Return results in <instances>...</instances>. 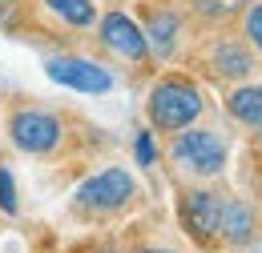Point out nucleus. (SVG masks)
<instances>
[{
	"label": "nucleus",
	"instance_id": "nucleus-9",
	"mask_svg": "<svg viewBox=\"0 0 262 253\" xmlns=\"http://www.w3.org/2000/svg\"><path fill=\"white\" fill-rule=\"evenodd\" d=\"M141 32H145V40H149V48H154L158 57H173L178 36H182V16L169 12V8H154Z\"/></svg>",
	"mask_w": 262,
	"mask_h": 253
},
{
	"label": "nucleus",
	"instance_id": "nucleus-15",
	"mask_svg": "<svg viewBox=\"0 0 262 253\" xmlns=\"http://www.w3.org/2000/svg\"><path fill=\"white\" fill-rule=\"evenodd\" d=\"M242 32H246V40H250L254 48H262V4H250V8H246Z\"/></svg>",
	"mask_w": 262,
	"mask_h": 253
},
{
	"label": "nucleus",
	"instance_id": "nucleus-6",
	"mask_svg": "<svg viewBox=\"0 0 262 253\" xmlns=\"http://www.w3.org/2000/svg\"><path fill=\"white\" fill-rule=\"evenodd\" d=\"M97 40H101V48H109L117 61L145 64V57H149V40H145L141 24L133 16H125V12H105V16H97Z\"/></svg>",
	"mask_w": 262,
	"mask_h": 253
},
{
	"label": "nucleus",
	"instance_id": "nucleus-13",
	"mask_svg": "<svg viewBox=\"0 0 262 253\" xmlns=\"http://www.w3.org/2000/svg\"><path fill=\"white\" fill-rule=\"evenodd\" d=\"M254 0H194V12L202 20H210V24H222L230 16H238L242 8H250Z\"/></svg>",
	"mask_w": 262,
	"mask_h": 253
},
{
	"label": "nucleus",
	"instance_id": "nucleus-14",
	"mask_svg": "<svg viewBox=\"0 0 262 253\" xmlns=\"http://www.w3.org/2000/svg\"><path fill=\"white\" fill-rule=\"evenodd\" d=\"M0 209H4L8 217L20 209V205H16V181H12V169H8L4 161H0Z\"/></svg>",
	"mask_w": 262,
	"mask_h": 253
},
{
	"label": "nucleus",
	"instance_id": "nucleus-8",
	"mask_svg": "<svg viewBox=\"0 0 262 253\" xmlns=\"http://www.w3.org/2000/svg\"><path fill=\"white\" fill-rule=\"evenodd\" d=\"M206 68H210L214 77H222V81H242V77L254 72V57H250L246 44H238V40H230V36H218V40L206 48Z\"/></svg>",
	"mask_w": 262,
	"mask_h": 253
},
{
	"label": "nucleus",
	"instance_id": "nucleus-2",
	"mask_svg": "<svg viewBox=\"0 0 262 253\" xmlns=\"http://www.w3.org/2000/svg\"><path fill=\"white\" fill-rule=\"evenodd\" d=\"M169 161L178 173L198 177V181H210L226 169V141L214 133V129H182L169 145Z\"/></svg>",
	"mask_w": 262,
	"mask_h": 253
},
{
	"label": "nucleus",
	"instance_id": "nucleus-3",
	"mask_svg": "<svg viewBox=\"0 0 262 253\" xmlns=\"http://www.w3.org/2000/svg\"><path fill=\"white\" fill-rule=\"evenodd\" d=\"M133 201H137V181L121 165H109L77 189V213L81 217H109V213L129 209Z\"/></svg>",
	"mask_w": 262,
	"mask_h": 253
},
{
	"label": "nucleus",
	"instance_id": "nucleus-5",
	"mask_svg": "<svg viewBox=\"0 0 262 253\" xmlns=\"http://www.w3.org/2000/svg\"><path fill=\"white\" fill-rule=\"evenodd\" d=\"M8 137H12V145H16L20 153H29V157H49V153L61 145L65 129H61V117H57V113H45V109H16V113L8 117Z\"/></svg>",
	"mask_w": 262,
	"mask_h": 253
},
{
	"label": "nucleus",
	"instance_id": "nucleus-10",
	"mask_svg": "<svg viewBox=\"0 0 262 253\" xmlns=\"http://www.w3.org/2000/svg\"><path fill=\"white\" fill-rule=\"evenodd\" d=\"M254 237V209L238 197H226L222 209V245H246Z\"/></svg>",
	"mask_w": 262,
	"mask_h": 253
},
{
	"label": "nucleus",
	"instance_id": "nucleus-16",
	"mask_svg": "<svg viewBox=\"0 0 262 253\" xmlns=\"http://www.w3.org/2000/svg\"><path fill=\"white\" fill-rule=\"evenodd\" d=\"M133 153H137V165H154L158 161V149H154V133H137V141H133Z\"/></svg>",
	"mask_w": 262,
	"mask_h": 253
},
{
	"label": "nucleus",
	"instance_id": "nucleus-12",
	"mask_svg": "<svg viewBox=\"0 0 262 253\" xmlns=\"http://www.w3.org/2000/svg\"><path fill=\"white\" fill-rule=\"evenodd\" d=\"M226 109L246 129H262V85H242L226 96Z\"/></svg>",
	"mask_w": 262,
	"mask_h": 253
},
{
	"label": "nucleus",
	"instance_id": "nucleus-4",
	"mask_svg": "<svg viewBox=\"0 0 262 253\" xmlns=\"http://www.w3.org/2000/svg\"><path fill=\"white\" fill-rule=\"evenodd\" d=\"M230 193L222 189H194L182 197V225L198 245L218 249L222 245V209H226Z\"/></svg>",
	"mask_w": 262,
	"mask_h": 253
},
{
	"label": "nucleus",
	"instance_id": "nucleus-7",
	"mask_svg": "<svg viewBox=\"0 0 262 253\" xmlns=\"http://www.w3.org/2000/svg\"><path fill=\"white\" fill-rule=\"evenodd\" d=\"M45 72L57 81V85H65V89H77V93H109L113 89V77H109V68H101L97 61H85V57H53V61H45Z\"/></svg>",
	"mask_w": 262,
	"mask_h": 253
},
{
	"label": "nucleus",
	"instance_id": "nucleus-17",
	"mask_svg": "<svg viewBox=\"0 0 262 253\" xmlns=\"http://www.w3.org/2000/svg\"><path fill=\"white\" fill-rule=\"evenodd\" d=\"M137 253H178V249H137Z\"/></svg>",
	"mask_w": 262,
	"mask_h": 253
},
{
	"label": "nucleus",
	"instance_id": "nucleus-11",
	"mask_svg": "<svg viewBox=\"0 0 262 253\" xmlns=\"http://www.w3.org/2000/svg\"><path fill=\"white\" fill-rule=\"evenodd\" d=\"M40 4L53 20H61L69 29H93L97 24V4L93 0H40Z\"/></svg>",
	"mask_w": 262,
	"mask_h": 253
},
{
	"label": "nucleus",
	"instance_id": "nucleus-1",
	"mask_svg": "<svg viewBox=\"0 0 262 253\" xmlns=\"http://www.w3.org/2000/svg\"><path fill=\"white\" fill-rule=\"evenodd\" d=\"M202 109H206V100L198 93V85L186 81V77H162L145 96V117H149V125L158 133L190 129L202 117Z\"/></svg>",
	"mask_w": 262,
	"mask_h": 253
}]
</instances>
